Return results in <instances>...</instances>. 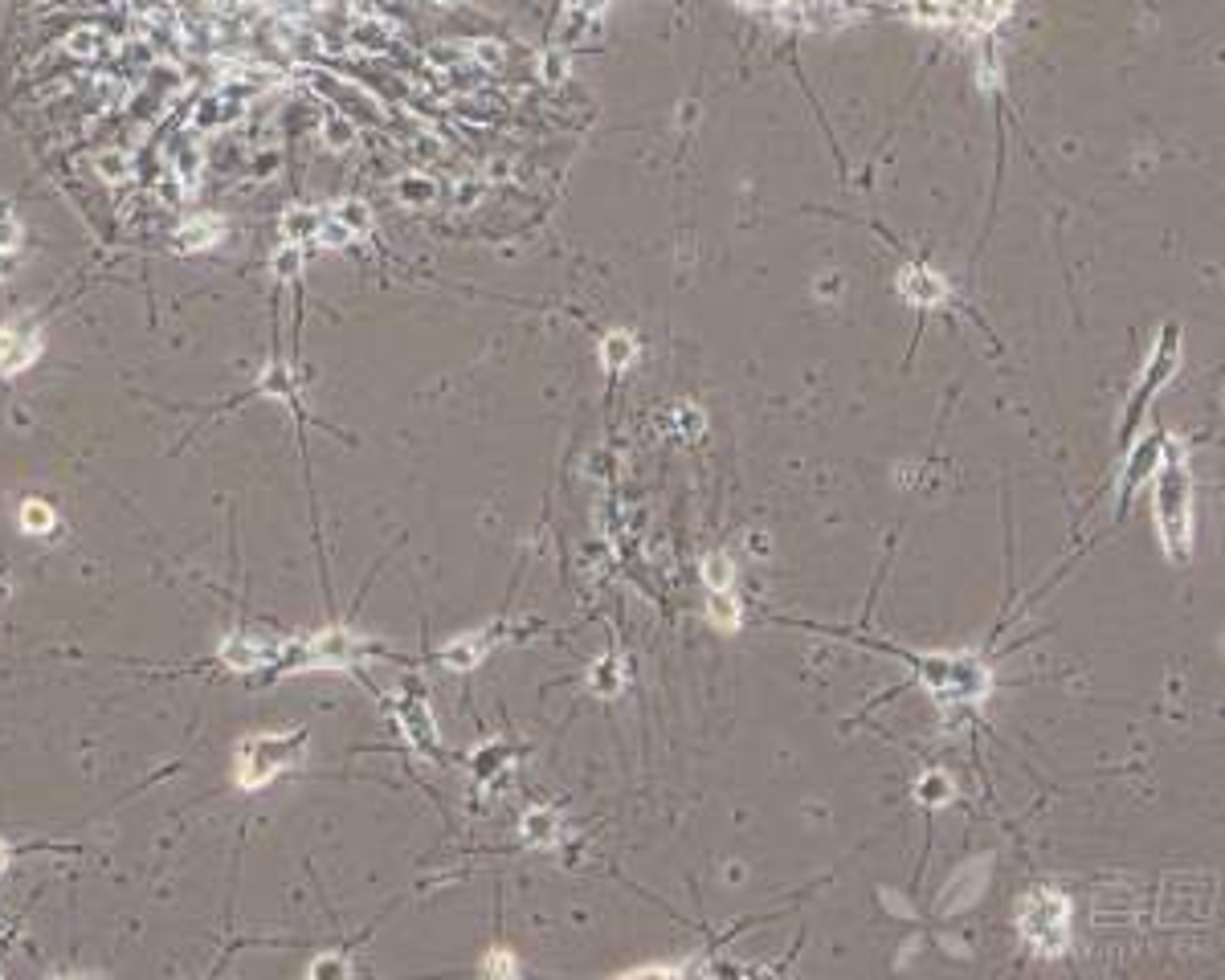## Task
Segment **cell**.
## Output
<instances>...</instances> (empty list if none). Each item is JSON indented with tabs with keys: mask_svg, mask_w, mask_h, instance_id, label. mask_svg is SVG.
<instances>
[{
	"mask_svg": "<svg viewBox=\"0 0 1225 980\" xmlns=\"http://www.w3.org/2000/svg\"><path fill=\"white\" fill-rule=\"evenodd\" d=\"M221 658L234 666V670H254V666H261L270 658V646L250 634H234L221 646Z\"/></svg>",
	"mask_w": 1225,
	"mask_h": 980,
	"instance_id": "cell-9",
	"label": "cell"
},
{
	"mask_svg": "<svg viewBox=\"0 0 1225 980\" xmlns=\"http://www.w3.org/2000/svg\"><path fill=\"white\" fill-rule=\"evenodd\" d=\"M53 523H57V515H53L50 503L29 499V503L21 506V528H25L29 535H46V531H53Z\"/></svg>",
	"mask_w": 1225,
	"mask_h": 980,
	"instance_id": "cell-13",
	"label": "cell"
},
{
	"mask_svg": "<svg viewBox=\"0 0 1225 980\" xmlns=\"http://www.w3.org/2000/svg\"><path fill=\"white\" fill-rule=\"evenodd\" d=\"M37 356H41V336H37V331H29L21 323L0 327V372H4V376L25 372Z\"/></svg>",
	"mask_w": 1225,
	"mask_h": 980,
	"instance_id": "cell-6",
	"label": "cell"
},
{
	"mask_svg": "<svg viewBox=\"0 0 1225 980\" xmlns=\"http://www.w3.org/2000/svg\"><path fill=\"white\" fill-rule=\"evenodd\" d=\"M21 241H25V234H21V221L13 217L8 201H0V254H17V250H21Z\"/></svg>",
	"mask_w": 1225,
	"mask_h": 980,
	"instance_id": "cell-14",
	"label": "cell"
},
{
	"mask_svg": "<svg viewBox=\"0 0 1225 980\" xmlns=\"http://www.w3.org/2000/svg\"><path fill=\"white\" fill-rule=\"evenodd\" d=\"M299 258H303L299 245H283V250L274 254V274H278V278H290V274L299 270Z\"/></svg>",
	"mask_w": 1225,
	"mask_h": 980,
	"instance_id": "cell-22",
	"label": "cell"
},
{
	"mask_svg": "<svg viewBox=\"0 0 1225 980\" xmlns=\"http://www.w3.org/2000/svg\"><path fill=\"white\" fill-rule=\"evenodd\" d=\"M744 4H756V8H781L788 0H744Z\"/></svg>",
	"mask_w": 1225,
	"mask_h": 980,
	"instance_id": "cell-24",
	"label": "cell"
},
{
	"mask_svg": "<svg viewBox=\"0 0 1225 980\" xmlns=\"http://www.w3.org/2000/svg\"><path fill=\"white\" fill-rule=\"evenodd\" d=\"M4 862H8V854H4V842H0V871H4Z\"/></svg>",
	"mask_w": 1225,
	"mask_h": 980,
	"instance_id": "cell-25",
	"label": "cell"
},
{
	"mask_svg": "<svg viewBox=\"0 0 1225 980\" xmlns=\"http://www.w3.org/2000/svg\"><path fill=\"white\" fill-rule=\"evenodd\" d=\"M600 360L609 364V368H629L633 360H637V340L629 336V331H613V336H605V344H600Z\"/></svg>",
	"mask_w": 1225,
	"mask_h": 980,
	"instance_id": "cell-10",
	"label": "cell"
},
{
	"mask_svg": "<svg viewBox=\"0 0 1225 980\" xmlns=\"http://www.w3.org/2000/svg\"><path fill=\"white\" fill-rule=\"evenodd\" d=\"M261 393H270V397H290V380H287V368H283V364H274V368L261 376Z\"/></svg>",
	"mask_w": 1225,
	"mask_h": 980,
	"instance_id": "cell-20",
	"label": "cell"
},
{
	"mask_svg": "<svg viewBox=\"0 0 1225 980\" xmlns=\"http://www.w3.org/2000/svg\"><path fill=\"white\" fill-rule=\"evenodd\" d=\"M303 740L307 732H266V736H254L237 747V785L241 789H261L270 785L283 769H290L303 752Z\"/></svg>",
	"mask_w": 1225,
	"mask_h": 980,
	"instance_id": "cell-3",
	"label": "cell"
},
{
	"mask_svg": "<svg viewBox=\"0 0 1225 980\" xmlns=\"http://www.w3.org/2000/svg\"><path fill=\"white\" fill-rule=\"evenodd\" d=\"M899 291L907 294V303L932 307V303H943V298H948V282L939 278L932 265H903V270H899Z\"/></svg>",
	"mask_w": 1225,
	"mask_h": 980,
	"instance_id": "cell-7",
	"label": "cell"
},
{
	"mask_svg": "<svg viewBox=\"0 0 1225 980\" xmlns=\"http://www.w3.org/2000/svg\"><path fill=\"white\" fill-rule=\"evenodd\" d=\"M564 4H568V8H580V13H600L609 0H564Z\"/></svg>",
	"mask_w": 1225,
	"mask_h": 980,
	"instance_id": "cell-23",
	"label": "cell"
},
{
	"mask_svg": "<svg viewBox=\"0 0 1225 980\" xmlns=\"http://www.w3.org/2000/svg\"><path fill=\"white\" fill-rule=\"evenodd\" d=\"M95 172L103 176L106 185H123V180L131 176V164L123 152H103V156L95 159Z\"/></svg>",
	"mask_w": 1225,
	"mask_h": 980,
	"instance_id": "cell-15",
	"label": "cell"
},
{
	"mask_svg": "<svg viewBox=\"0 0 1225 980\" xmlns=\"http://www.w3.org/2000/svg\"><path fill=\"white\" fill-rule=\"evenodd\" d=\"M176 176H181L184 188L197 185V176H201V148H184L181 156H176Z\"/></svg>",
	"mask_w": 1225,
	"mask_h": 980,
	"instance_id": "cell-18",
	"label": "cell"
},
{
	"mask_svg": "<svg viewBox=\"0 0 1225 980\" xmlns=\"http://www.w3.org/2000/svg\"><path fill=\"white\" fill-rule=\"evenodd\" d=\"M899 8L919 25H952L972 29V33H989L1014 13V0H899Z\"/></svg>",
	"mask_w": 1225,
	"mask_h": 980,
	"instance_id": "cell-2",
	"label": "cell"
},
{
	"mask_svg": "<svg viewBox=\"0 0 1225 980\" xmlns=\"http://www.w3.org/2000/svg\"><path fill=\"white\" fill-rule=\"evenodd\" d=\"M99 46H103L99 29H74V33L66 37V53H70V57H95Z\"/></svg>",
	"mask_w": 1225,
	"mask_h": 980,
	"instance_id": "cell-17",
	"label": "cell"
},
{
	"mask_svg": "<svg viewBox=\"0 0 1225 980\" xmlns=\"http://www.w3.org/2000/svg\"><path fill=\"white\" fill-rule=\"evenodd\" d=\"M396 192H401V201H409V205H429V201H433V180H425V176H401V180H396Z\"/></svg>",
	"mask_w": 1225,
	"mask_h": 980,
	"instance_id": "cell-16",
	"label": "cell"
},
{
	"mask_svg": "<svg viewBox=\"0 0 1225 980\" xmlns=\"http://www.w3.org/2000/svg\"><path fill=\"white\" fill-rule=\"evenodd\" d=\"M707 581H711V588L715 592H724V588H731V564L728 560H707Z\"/></svg>",
	"mask_w": 1225,
	"mask_h": 980,
	"instance_id": "cell-21",
	"label": "cell"
},
{
	"mask_svg": "<svg viewBox=\"0 0 1225 980\" xmlns=\"http://www.w3.org/2000/svg\"><path fill=\"white\" fill-rule=\"evenodd\" d=\"M323 139H327V148H336V152H343V148L356 143V135H352V127H347L343 119H331V123L323 127Z\"/></svg>",
	"mask_w": 1225,
	"mask_h": 980,
	"instance_id": "cell-19",
	"label": "cell"
},
{
	"mask_svg": "<svg viewBox=\"0 0 1225 980\" xmlns=\"http://www.w3.org/2000/svg\"><path fill=\"white\" fill-rule=\"evenodd\" d=\"M1176 364H1180V327H1176V323H1164L1160 340H1156L1152 356H1147L1144 376H1140L1136 393H1132L1127 409H1123V437H1132V433L1140 429V417H1144L1147 400L1156 397V389H1164V384L1173 380Z\"/></svg>",
	"mask_w": 1225,
	"mask_h": 980,
	"instance_id": "cell-5",
	"label": "cell"
},
{
	"mask_svg": "<svg viewBox=\"0 0 1225 980\" xmlns=\"http://www.w3.org/2000/svg\"><path fill=\"white\" fill-rule=\"evenodd\" d=\"M319 225H323V209H290L287 221H283V229H287V238L299 245L303 238H314L319 234Z\"/></svg>",
	"mask_w": 1225,
	"mask_h": 980,
	"instance_id": "cell-12",
	"label": "cell"
},
{
	"mask_svg": "<svg viewBox=\"0 0 1225 980\" xmlns=\"http://www.w3.org/2000/svg\"><path fill=\"white\" fill-rule=\"evenodd\" d=\"M1021 935L1034 944V952H1067L1070 940V902L1058 891H1030L1021 899V915H1017Z\"/></svg>",
	"mask_w": 1225,
	"mask_h": 980,
	"instance_id": "cell-4",
	"label": "cell"
},
{
	"mask_svg": "<svg viewBox=\"0 0 1225 980\" xmlns=\"http://www.w3.org/2000/svg\"><path fill=\"white\" fill-rule=\"evenodd\" d=\"M221 238H225V221H221L217 212H201V217H192V221L181 225L176 245H181V250H209V245H217Z\"/></svg>",
	"mask_w": 1225,
	"mask_h": 980,
	"instance_id": "cell-8",
	"label": "cell"
},
{
	"mask_svg": "<svg viewBox=\"0 0 1225 980\" xmlns=\"http://www.w3.org/2000/svg\"><path fill=\"white\" fill-rule=\"evenodd\" d=\"M327 217L339 221L343 229H352V238H364L368 229H372V212H368V205H360V201H336V205L327 209Z\"/></svg>",
	"mask_w": 1225,
	"mask_h": 980,
	"instance_id": "cell-11",
	"label": "cell"
},
{
	"mask_svg": "<svg viewBox=\"0 0 1225 980\" xmlns=\"http://www.w3.org/2000/svg\"><path fill=\"white\" fill-rule=\"evenodd\" d=\"M1156 466H1160V478H1156V523H1160L1164 548L1173 552V560H1185L1189 535H1193V528H1189V499H1193L1189 466H1185L1180 450H1169Z\"/></svg>",
	"mask_w": 1225,
	"mask_h": 980,
	"instance_id": "cell-1",
	"label": "cell"
}]
</instances>
